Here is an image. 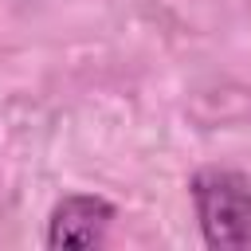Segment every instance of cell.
<instances>
[{
	"instance_id": "1",
	"label": "cell",
	"mask_w": 251,
	"mask_h": 251,
	"mask_svg": "<svg viewBox=\"0 0 251 251\" xmlns=\"http://www.w3.org/2000/svg\"><path fill=\"white\" fill-rule=\"evenodd\" d=\"M200 235L212 251L251 247V180L239 169L204 165L188 180Z\"/></svg>"
},
{
	"instance_id": "2",
	"label": "cell",
	"mask_w": 251,
	"mask_h": 251,
	"mask_svg": "<svg viewBox=\"0 0 251 251\" xmlns=\"http://www.w3.org/2000/svg\"><path fill=\"white\" fill-rule=\"evenodd\" d=\"M114 220L118 208L106 196L71 192L47 216V247H102Z\"/></svg>"
}]
</instances>
